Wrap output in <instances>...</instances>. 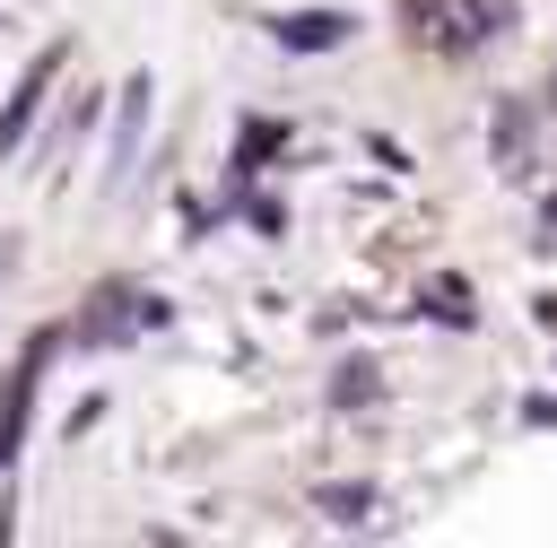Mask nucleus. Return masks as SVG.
Here are the masks:
<instances>
[{"label":"nucleus","instance_id":"nucleus-1","mask_svg":"<svg viewBox=\"0 0 557 548\" xmlns=\"http://www.w3.org/2000/svg\"><path fill=\"white\" fill-rule=\"evenodd\" d=\"M505 17H513V0H435V9H426V43H444V52H479V43L505 35Z\"/></svg>","mask_w":557,"mask_h":548},{"label":"nucleus","instance_id":"nucleus-2","mask_svg":"<svg viewBox=\"0 0 557 548\" xmlns=\"http://www.w3.org/2000/svg\"><path fill=\"white\" fill-rule=\"evenodd\" d=\"M61 61H70V52H61V43H44V52L26 61V78L9 87V104H0V165H9V157H17V139L35 130V113H44V96H52V78H61Z\"/></svg>","mask_w":557,"mask_h":548},{"label":"nucleus","instance_id":"nucleus-3","mask_svg":"<svg viewBox=\"0 0 557 548\" xmlns=\"http://www.w3.org/2000/svg\"><path fill=\"white\" fill-rule=\"evenodd\" d=\"M270 35H278V52H339L357 35V17L348 9H287V17H270Z\"/></svg>","mask_w":557,"mask_h":548},{"label":"nucleus","instance_id":"nucleus-4","mask_svg":"<svg viewBox=\"0 0 557 548\" xmlns=\"http://www.w3.org/2000/svg\"><path fill=\"white\" fill-rule=\"evenodd\" d=\"M139 130H148V78H131V87H122V113H113V148H104V191H122V183H131Z\"/></svg>","mask_w":557,"mask_h":548},{"label":"nucleus","instance_id":"nucleus-5","mask_svg":"<svg viewBox=\"0 0 557 548\" xmlns=\"http://www.w3.org/2000/svg\"><path fill=\"white\" fill-rule=\"evenodd\" d=\"M487 139H496V174H505V183H522V174H531V113H522V96H505V104H496Z\"/></svg>","mask_w":557,"mask_h":548},{"label":"nucleus","instance_id":"nucleus-6","mask_svg":"<svg viewBox=\"0 0 557 548\" xmlns=\"http://www.w3.org/2000/svg\"><path fill=\"white\" fill-rule=\"evenodd\" d=\"M426 313H435V322H453V331H470V322H479V304H470V287H461V278H435V287H426Z\"/></svg>","mask_w":557,"mask_h":548},{"label":"nucleus","instance_id":"nucleus-7","mask_svg":"<svg viewBox=\"0 0 557 548\" xmlns=\"http://www.w3.org/2000/svg\"><path fill=\"white\" fill-rule=\"evenodd\" d=\"M313 513H331V522H366V513H374V487H313Z\"/></svg>","mask_w":557,"mask_h":548},{"label":"nucleus","instance_id":"nucleus-8","mask_svg":"<svg viewBox=\"0 0 557 548\" xmlns=\"http://www.w3.org/2000/svg\"><path fill=\"white\" fill-rule=\"evenodd\" d=\"M278 139H287V130H278V122H252V130H244V139H235V174H252V165H261V157H270V148H278Z\"/></svg>","mask_w":557,"mask_h":548},{"label":"nucleus","instance_id":"nucleus-9","mask_svg":"<svg viewBox=\"0 0 557 548\" xmlns=\"http://www.w3.org/2000/svg\"><path fill=\"white\" fill-rule=\"evenodd\" d=\"M331 400H339V409H357V400H374V365H339V383H331Z\"/></svg>","mask_w":557,"mask_h":548},{"label":"nucleus","instance_id":"nucleus-10","mask_svg":"<svg viewBox=\"0 0 557 548\" xmlns=\"http://www.w3.org/2000/svg\"><path fill=\"white\" fill-rule=\"evenodd\" d=\"M9 270H17V235H0V278H9Z\"/></svg>","mask_w":557,"mask_h":548},{"label":"nucleus","instance_id":"nucleus-11","mask_svg":"<svg viewBox=\"0 0 557 548\" xmlns=\"http://www.w3.org/2000/svg\"><path fill=\"white\" fill-rule=\"evenodd\" d=\"M548 96H557V78H548Z\"/></svg>","mask_w":557,"mask_h":548}]
</instances>
